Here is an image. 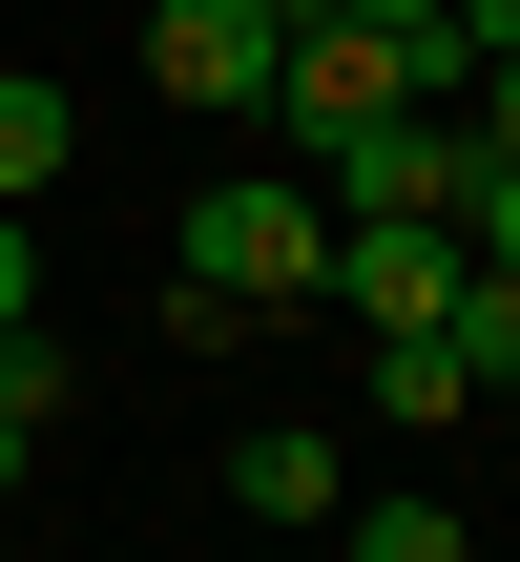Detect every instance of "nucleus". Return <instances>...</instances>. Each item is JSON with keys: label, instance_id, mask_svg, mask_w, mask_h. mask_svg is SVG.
Returning a JSON list of instances; mask_svg holds the SVG:
<instances>
[{"label": "nucleus", "instance_id": "obj_1", "mask_svg": "<svg viewBox=\"0 0 520 562\" xmlns=\"http://www.w3.org/2000/svg\"><path fill=\"white\" fill-rule=\"evenodd\" d=\"M396 104H459V42H438V21H292V63H271L292 167H334V146L396 125Z\"/></svg>", "mask_w": 520, "mask_h": 562}, {"label": "nucleus", "instance_id": "obj_2", "mask_svg": "<svg viewBox=\"0 0 520 562\" xmlns=\"http://www.w3.org/2000/svg\"><path fill=\"white\" fill-rule=\"evenodd\" d=\"M167 271H208V292H250V313H334V188L250 167V188H208V209H188V250H167Z\"/></svg>", "mask_w": 520, "mask_h": 562}, {"label": "nucleus", "instance_id": "obj_3", "mask_svg": "<svg viewBox=\"0 0 520 562\" xmlns=\"http://www.w3.org/2000/svg\"><path fill=\"white\" fill-rule=\"evenodd\" d=\"M334 229H375V209H417V229H459V188H479V104H396V125H354L334 167Z\"/></svg>", "mask_w": 520, "mask_h": 562}, {"label": "nucleus", "instance_id": "obj_4", "mask_svg": "<svg viewBox=\"0 0 520 562\" xmlns=\"http://www.w3.org/2000/svg\"><path fill=\"white\" fill-rule=\"evenodd\" d=\"M271 63H292L271 0H167V21H146V83H167V104H271Z\"/></svg>", "mask_w": 520, "mask_h": 562}, {"label": "nucleus", "instance_id": "obj_5", "mask_svg": "<svg viewBox=\"0 0 520 562\" xmlns=\"http://www.w3.org/2000/svg\"><path fill=\"white\" fill-rule=\"evenodd\" d=\"M438 292H459V229H417V209L334 229V313H354V334H438Z\"/></svg>", "mask_w": 520, "mask_h": 562}, {"label": "nucleus", "instance_id": "obj_6", "mask_svg": "<svg viewBox=\"0 0 520 562\" xmlns=\"http://www.w3.org/2000/svg\"><path fill=\"white\" fill-rule=\"evenodd\" d=\"M334 501H354V459H334L313 417H250V438H229V521H271V542H313Z\"/></svg>", "mask_w": 520, "mask_h": 562}, {"label": "nucleus", "instance_id": "obj_7", "mask_svg": "<svg viewBox=\"0 0 520 562\" xmlns=\"http://www.w3.org/2000/svg\"><path fill=\"white\" fill-rule=\"evenodd\" d=\"M63 167H83V104H63L42 63H0V209H42Z\"/></svg>", "mask_w": 520, "mask_h": 562}, {"label": "nucleus", "instance_id": "obj_8", "mask_svg": "<svg viewBox=\"0 0 520 562\" xmlns=\"http://www.w3.org/2000/svg\"><path fill=\"white\" fill-rule=\"evenodd\" d=\"M438 355H459V396L500 417L520 396V271H459V292H438Z\"/></svg>", "mask_w": 520, "mask_h": 562}, {"label": "nucleus", "instance_id": "obj_9", "mask_svg": "<svg viewBox=\"0 0 520 562\" xmlns=\"http://www.w3.org/2000/svg\"><path fill=\"white\" fill-rule=\"evenodd\" d=\"M354 396H375V417H417V438H438V417H479V396H459V355H438V334H375V375H354Z\"/></svg>", "mask_w": 520, "mask_h": 562}, {"label": "nucleus", "instance_id": "obj_10", "mask_svg": "<svg viewBox=\"0 0 520 562\" xmlns=\"http://www.w3.org/2000/svg\"><path fill=\"white\" fill-rule=\"evenodd\" d=\"M63 396H83V355H63V334H42V313H21V334H0V417H21V438H42V417H63Z\"/></svg>", "mask_w": 520, "mask_h": 562}, {"label": "nucleus", "instance_id": "obj_11", "mask_svg": "<svg viewBox=\"0 0 520 562\" xmlns=\"http://www.w3.org/2000/svg\"><path fill=\"white\" fill-rule=\"evenodd\" d=\"M354 562H479V542H459V501H354Z\"/></svg>", "mask_w": 520, "mask_h": 562}, {"label": "nucleus", "instance_id": "obj_12", "mask_svg": "<svg viewBox=\"0 0 520 562\" xmlns=\"http://www.w3.org/2000/svg\"><path fill=\"white\" fill-rule=\"evenodd\" d=\"M459 271H520V167L479 146V188H459Z\"/></svg>", "mask_w": 520, "mask_h": 562}, {"label": "nucleus", "instance_id": "obj_13", "mask_svg": "<svg viewBox=\"0 0 520 562\" xmlns=\"http://www.w3.org/2000/svg\"><path fill=\"white\" fill-rule=\"evenodd\" d=\"M21 313H42V229L0 209V334H21Z\"/></svg>", "mask_w": 520, "mask_h": 562}, {"label": "nucleus", "instance_id": "obj_14", "mask_svg": "<svg viewBox=\"0 0 520 562\" xmlns=\"http://www.w3.org/2000/svg\"><path fill=\"white\" fill-rule=\"evenodd\" d=\"M459 104H479V146H500V167H520V63H479Z\"/></svg>", "mask_w": 520, "mask_h": 562}, {"label": "nucleus", "instance_id": "obj_15", "mask_svg": "<svg viewBox=\"0 0 520 562\" xmlns=\"http://www.w3.org/2000/svg\"><path fill=\"white\" fill-rule=\"evenodd\" d=\"M334 21H438V0H334Z\"/></svg>", "mask_w": 520, "mask_h": 562}, {"label": "nucleus", "instance_id": "obj_16", "mask_svg": "<svg viewBox=\"0 0 520 562\" xmlns=\"http://www.w3.org/2000/svg\"><path fill=\"white\" fill-rule=\"evenodd\" d=\"M0 480H21V417H0Z\"/></svg>", "mask_w": 520, "mask_h": 562}]
</instances>
